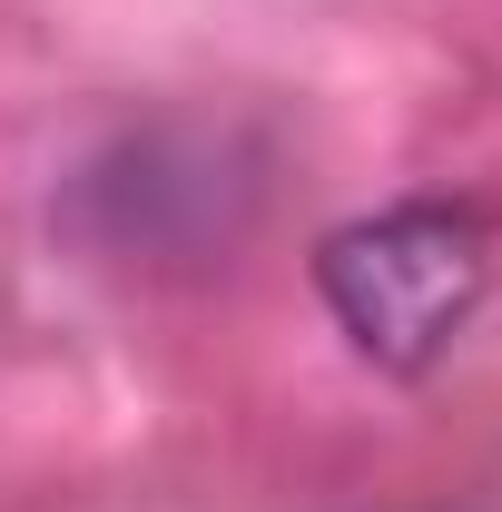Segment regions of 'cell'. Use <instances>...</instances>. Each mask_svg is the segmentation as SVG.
Masks as SVG:
<instances>
[{"label": "cell", "mask_w": 502, "mask_h": 512, "mask_svg": "<svg viewBox=\"0 0 502 512\" xmlns=\"http://www.w3.org/2000/svg\"><path fill=\"white\" fill-rule=\"evenodd\" d=\"M493 286V237L473 207L453 197H404L375 207L355 227H335L315 247V296L325 316L345 325V345L384 365V375H424L453 355V335L473 325Z\"/></svg>", "instance_id": "obj_1"}]
</instances>
